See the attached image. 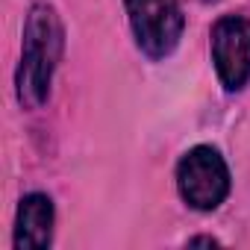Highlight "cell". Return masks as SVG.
Segmentation results:
<instances>
[{
    "label": "cell",
    "instance_id": "obj_3",
    "mask_svg": "<svg viewBox=\"0 0 250 250\" xmlns=\"http://www.w3.org/2000/svg\"><path fill=\"white\" fill-rule=\"evenodd\" d=\"M136 44L150 59H165L183 39V9L177 0H124Z\"/></svg>",
    "mask_w": 250,
    "mask_h": 250
},
{
    "label": "cell",
    "instance_id": "obj_6",
    "mask_svg": "<svg viewBox=\"0 0 250 250\" xmlns=\"http://www.w3.org/2000/svg\"><path fill=\"white\" fill-rule=\"evenodd\" d=\"M188 244H218V241H215V238H206V235H203V238H191Z\"/></svg>",
    "mask_w": 250,
    "mask_h": 250
},
{
    "label": "cell",
    "instance_id": "obj_4",
    "mask_svg": "<svg viewBox=\"0 0 250 250\" xmlns=\"http://www.w3.org/2000/svg\"><path fill=\"white\" fill-rule=\"evenodd\" d=\"M212 62L227 91H238L250 80V18L224 15L212 27Z\"/></svg>",
    "mask_w": 250,
    "mask_h": 250
},
{
    "label": "cell",
    "instance_id": "obj_1",
    "mask_svg": "<svg viewBox=\"0 0 250 250\" xmlns=\"http://www.w3.org/2000/svg\"><path fill=\"white\" fill-rule=\"evenodd\" d=\"M62 59V24L53 6L36 3L24 27V53L15 74V91L21 106L39 109L50 97L53 71Z\"/></svg>",
    "mask_w": 250,
    "mask_h": 250
},
{
    "label": "cell",
    "instance_id": "obj_2",
    "mask_svg": "<svg viewBox=\"0 0 250 250\" xmlns=\"http://www.w3.org/2000/svg\"><path fill=\"white\" fill-rule=\"evenodd\" d=\"M177 188L191 209H218L229 194V168L224 156L209 145L191 147L177 165Z\"/></svg>",
    "mask_w": 250,
    "mask_h": 250
},
{
    "label": "cell",
    "instance_id": "obj_5",
    "mask_svg": "<svg viewBox=\"0 0 250 250\" xmlns=\"http://www.w3.org/2000/svg\"><path fill=\"white\" fill-rule=\"evenodd\" d=\"M53 200L42 191H33L21 200L15 218V247L18 250H44L53 238Z\"/></svg>",
    "mask_w": 250,
    "mask_h": 250
}]
</instances>
